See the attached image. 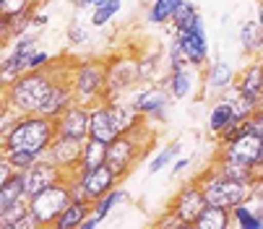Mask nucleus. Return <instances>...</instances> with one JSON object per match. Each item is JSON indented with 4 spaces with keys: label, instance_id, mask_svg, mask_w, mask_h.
<instances>
[{
    "label": "nucleus",
    "instance_id": "nucleus-1",
    "mask_svg": "<svg viewBox=\"0 0 263 229\" xmlns=\"http://www.w3.org/2000/svg\"><path fill=\"white\" fill-rule=\"evenodd\" d=\"M63 70L52 68V63L42 70H26L16 81L6 84V107H13L18 115H40L45 102L50 99L58 79H63Z\"/></svg>",
    "mask_w": 263,
    "mask_h": 229
},
{
    "label": "nucleus",
    "instance_id": "nucleus-2",
    "mask_svg": "<svg viewBox=\"0 0 263 229\" xmlns=\"http://www.w3.org/2000/svg\"><path fill=\"white\" fill-rule=\"evenodd\" d=\"M58 136V125L45 115H18L16 123L3 133V148H21L47 157V148Z\"/></svg>",
    "mask_w": 263,
    "mask_h": 229
},
{
    "label": "nucleus",
    "instance_id": "nucleus-3",
    "mask_svg": "<svg viewBox=\"0 0 263 229\" xmlns=\"http://www.w3.org/2000/svg\"><path fill=\"white\" fill-rule=\"evenodd\" d=\"M65 79L73 89V97L81 104H97L107 99V79H109V68L107 63L99 60H81L76 65H70L65 73Z\"/></svg>",
    "mask_w": 263,
    "mask_h": 229
},
{
    "label": "nucleus",
    "instance_id": "nucleus-4",
    "mask_svg": "<svg viewBox=\"0 0 263 229\" xmlns=\"http://www.w3.org/2000/svg\"><path fill=\"white\" fill-rule=\"evenodd\" d=\"M203 196L211 206H221V208H235L240 203H250V198L255 196V182H240V180H230L219 175L216 169H209L201 180H198Z\"/></svg>",
    "mask_w": 263,
    "mask_h": 229
},
{
    "label": "nucleus",
    "instance_id": "nucleus-5",
    "mask_svg": "<svg viewBox=\"0 0 263 229\" xmlns=\"http://www.w3.org/2000/svg\"><path fill=\"white\" fill-rule=\"evenodd\" d=\"M73 201L70 196V187H68V180H60L50 187H45L42 193H36L29 198V208L36 214V219L42 221V226L52 229V224L58 221V216L65 211V206Z\"/></svg>",
    "mask_w": 263,
    "mask_h": 229
},
{
    "label": "nucleus",
    "instance_id": "nucleus-6",
    "mask_svg": "<svg viewBox=\"0 0 263 229\" xmlns=\"http://www.w3.org/2000/svg\"><path fill=\"white\" fill-rule=\"evenodd\" d=\"M143 151H146V148H143L130 133H123V136H118L115 141L107 146V164L112 167V172L123 180V177L138 164V159L143 157Z\"/></svg>",
    "mask_w": 263,
    "mask_h": 229
},
{
    "label": "nucleus",
    "instance_id": "nucleus-7",
    "mask_svg": "<svg viewBox=\"0 0 263 229\" xmlns=\"http://www.w3.org/2000/svg\"><path fill=\"white\" fill-rule=\"evenodd\" d=\"M180 40V47H182V55L187 60V65L193 68H203L206 60H209V40H206V26H203V18H198L191 29H172Z\"/></svg>",
    "mask_w": 263,
    "mask_h": 229
},
{
    "label": "nucleus",
    "instance_id": "nucleus-8",
    "mask_svg": "<svg viewBox=\"0 0 263 229\" xmlns=\"http://www.w3.org/2000/svg\"><path fill=\"white\" fill-rule=\"evenodd\" d=\"M206 206H209V201H206V196H203V190H201L198 182L182 185L177 190V196L172 198V203H170V208L185 221V226H193Z\"/></svg>",
    "mask_w": 263,
    "mask_h": 229
},
{
    "label": "nucleus",
    "instance_id": "nucleus-9",
    "mask_svg": "<svg viewBox=\"0 0 263 229\" xmlns=\"http://www.w3.org/2000/svg\"><path fill=\"white\" fill-rule=\"evenodd\" d=\"M260 154H263V136H258V133H242L232 141H224L221 151H219V157H230V159L245 162L253 169H258Z\"/></svg>",
    "mask_w": 263,
    "mask_h": 229
},
{
    "label": "nucleus",
    "instance_id": "nucleus-10",
    "mask_svg": "<svg viewBox=\"0 0 263 229\" xmlns=\"http://www.w3.org/2000/svg\"><path fill=\"white\" fill-rule=\"evenodd\" d=\"M55 125H58V136H70V138L86 141L89 130H91V107L81 104V102H73L55 120Z\"/></svg>",
    "mask_w": 263,
    "mask_h": 229
},
{
    "label": "nucleus",
    "instance_id": "nucleus-11",
    "mask_svg": "<svg viewBox=\"0 0 263 229\" xmlns=\"http://www.w3.org/2000/svg\"><path fill=\"white\" fill-rule=\"evenodd\" d=\"M21 175H24V187H26V196H29V198L36 196V193H42L45 187H50V185L65 180V172H63L55 162H50L47 157H42L40 162L31 164L29 169H24Z\"/></svg>",
    "mask_w": 263,
    "mask_h": 229
},
{
    "label": "nucleus",
    "instance_id": "nucleus-12",
    "mask_svg": "<svg viewBox=\"0 0 263 229\" xmlns=\"http://www.w3.org/2000/svg\"><path fill=\"white\" fill-rule=\"evenodd\" d=\"M84 157V141L81 138H70V136H55L52 146L47 148V159L55 162L65 175L76 172Z\"/></svg>",
    "mask_w": 263,
    "mask_h": 229
},
{
    "label": "nucleus",
    "instance_id": "nucleus-13",
    "mask_svg": "<svg viewBox=\"0 0 263 229\" xmlns=\"http://www.w3.org/2000/svg\"><path fill=\"white\" fill-rule=\"evenodd\" d=\"M170 99H172V94L167 91V86H146V89L136 91L130 104L143 115L146 120H164Z\"/></svg>",
    "mask_w": 263,
    "mask_h": 229
},
{
    "label": "nucleus",
    "instance_id": "nucleus-14",
    "mask_svg": "<svg viewBox=\"0 0 263 229\" xmlns=\"http://www.w3.org/2000/svg\"><path fill=\"white\" fill-rule=\"evenodd\" d=\"M79 177H81V182H84L86 198H89L91 203H94L97 198L107 196L109 190H112V187H118V182H120V177L112 172L109 164L94 167V169H89V172H79Z\"/></svg>",
    "mask_w": 263,
    "mask_h": 229
},
{
    "label": "nucleus",
    "instance_id": "nucleus-15",
    "mask_svg": "<svg viewBox=\"0 0 263 229\" xmlns=\"http://www.w3.org/2000/svg\"><path fill=\"white\" fill-rule=\"evenodd\" d=\"M89 136H91V138H99V141H104V143H112V141L120 136L115 120H112V115H109L107 99L91 104V130H89Z\"/></svg>",
    "mask_w": 263,
    "mask_h": 229
},
{
    "label": "nucleus",
    "instance_id": "nucleus-16",
    "mask_svg": "<svg viewBox=\"0 0 263 229\" xmlns=\"http://www.w3.org/2000/svg\"><path fill=\"white\" fill-rule=\"evenodd\" d=\"M107 107H109V115H112V120H115L120 136H123V133H133L138 125H143V115H141L130 102L107 99Z\"/></svg>",
    "mask_w": 263,
    "mask_h": 229
},
{
    "label": "nucleus",
    "instance_id": "nucleus-17",
    "mask_svg": "<svg viewBox=\"0 0 263 229\" xmlns=\"http://www.w3.org/2000/svg\"><path fill=\"white\" fill-rule=\"evenodd\" d=\"M193 65H182V68H172L170 75L164 79V86L167 91L172 94V99H185L193 94V86H196V79H193Z\"/></svg>",
    "mask_w": 263,
    "mask_h": 229
},
{
    "label": "nucleus",
    "instance_id": "nucleus-18",
    "mask_svg": "<svg viewBox=\"0 0 263 229\" xmlns=\"http://www.w3.org/2000/svg\"><path fill=\"white\" fill-rule=\"evenodd\" d=\"M235 125H237V120H235V115H232L230 102L227 99H216L214 107H211V112H209V130L221 138L224 133H230Z\"/></svg>",
    "mask_w": 263,
    "mask_h": 229
},
{
    "label": "nucleus",
    "instance_id": "nucleus-19",
    "mask_svg": "<svg viewBox=\"0 0 263 229\" xmlns=\"http://www.w3.org/2000/svg\"><path fill=\"white\" fill-rule=\"evenodd\" d=\"M260 81H263V58H253V63L245 65V68L235 75V86H237L242 94H248V97H258Z\"/></svg>",
    "mask_w": 263,
    "mask_h": 229
},
{
    "label": "nucleus",
    "instance_id": "nucleus-20",
    "mask_svg": "<svg viewBox=\"0 0 263 229\" xmlns=\"http://www.w3.org/2000/svg\"><path fill=\"white\" fill-rule=\"evenodd\" d=\"M240 45L242 52L250 58H263V24L255 21H245L240 26Z\"/></svg>",
    "mask_w": 263,
    "mask_h": 229
},
{
    "label": "nucleus",
    "instance_id": "nucleus-21",
    "mask_svg": "<svg viewBox=\"0 0 263 229\" xmlns=\"http://www.w3.org/2000/svg\"><path fill=\"white\" fill-rule=\"evenodd\" d=\"M91 214V201H70L65 211L58 216L52 229H81L84 219Z\"/></svg>",
    "mask_w": 263,
    "mask_h": 229
},
{
    "label": "nucleus",
    "instance_id": "nucleus-22",
    "mask_svg": "<svg viewBox=\"0 0 263 229\" xmlns=\"http://www.w3.org/2000/svg\"><path fill=\"white\" fill-rule=\"evenodd\" d=\"M107 146H109V143H104V141L89 136V138L84 141V157H81V164H79L76 172H89V169H94V167L107 164Z\"/></svg>",
    "mask_w": 263,
    "mask_h": 229
},
{
    "label": "nucleus",
    "instance_id": "nucleus-23",
    "mask_svg": "<svg viewBox=\"0 0 263 229\" xmlns=\"http://www.w3.org/2000/svg\"><path fill=\"white\" fill-rule=\"evenodd\" d=\"M214 169L230 180H240V182H255V169L245 162H237V159H230V157H219V162L214 164Z\"/></svg>",
    "mask_w": 263,
    "mask_h": 229
},
{
    "label": "nucleus",
    "instance_id": "nucleus-24",
    "mask_svg": "<svg viewBox=\"0 0 263 229\" xmlns=\"http://www.w3.org/2000/svg\"><path fill=\"white\" fill-rule=\"evenodd\" d=\"M196 229H230L232 221H230V208H221V206H206L201 211V216L196 219L193 224Z\"/></svg>",
    "mask_w": 263,
    "mask_h": 229
},
{
    "label": "nucleus",
    "instance_id": "nucleus-25",
    "mask_svg": "<svg viewBox=\"0 0 263 229\" xmlns=\"http://www.w3.org/2000/svg\"><path fill=\"white\" fill-rule=\"evenodd\" d=\"M206 84L211 91H227L232 84H235V70L230 63H224V60H216L211 68H209V75H206Z\"/></svg>",
    "mask_w": 263,
    "mask_h": 229
},
{
    "label": "nucleus",
    "instance_id": "nucleus-26",
    "mask_svg": "<svg viewBox=\"0 0 263 229\" xmlns=\"http://www.w3.org/2000/svg\"><path fill=\"white\" fill-rule=\"evenodd\" d=\"M21 198H29L26 196V187H24V175L21 172H13L11 180L0 182V211L18 203Z\"/></svg>",
    "mask_w": 263,
    "mask_h": 229
},
{
    "label": "nucleus",
    "instance_id": "nucleus-27",
    "mask_svg": "<svg viewBox=\"0 0 263 229\" xmlns=\"http://www.w3.org/2000/svg\"><path fill=\"white\" fill-rule=\"evenodd\" d=\"M31 16H34V6H29V8H24L18 13L3 16V36H6V40H11V36L16 40V36L26 34L29 31V24H31Z\"/></svg>",
    "mask_w": 263,
    "mask_h": 229
},
{
    "label": "nucleus",
    "instance_id": "nucleus-28",
    "mask_svg": "<svg viewBox=\"0 0 263 229\" xmlns=\"http://www.w3.org/2000/svg\"><path fill=\"white\" fill-rule=\"evenodd\" d=\"M177 6H180V0H154V3L148 6V11H146V21L157 24V26L170 24L175 11H177Z\"/></svg>",
    "mask_w": 263,
    "mask_h": 229
},
{
    "label": "nucleus",
    "instance_id": "nucleus-29",
    "mask_svg": "<svg viewBox=\"0 0 263 229\" xmlns=\"http://www.w3.org/2000/svg\"><path fill=\"white\" fill-rule=\"evenodd\" d=\"M230 221H232V226H240V229H260L263 226L260 214L253 211L248 203H240V206L230 208Z\"/></svg>",
    "mask_w": 263,
    "mask_h": 229
},
{
    "label": "nucleus",
    "instance_id": "nucleus-30",
    "mask_svg": "<svg viewBox=\"0 0 263 229\" xmlns=\"http://www.w3.org/2000/svg\"><path fill=\"white\" fill-rule=\"evenodd\" d=\"M125 201H128V193H125V190H120V187H112L107 196H102V198H97V201L91 203V211H94L97 216L107 219V216L112 214V208H115L118 203H125Z\"/></svg>",
    "mask_w": 263,
    "mask_h": 229
},
{
    "label": "nucleus",
    "instance_id": "nucleus-31",
    "mask_svg": "<svg viewBox=\"0 0 263 229\" xmlns=\"http://www.w3.org/2000/svg\"><path fill=\"white\" fill-rule=\"evenodd\" d=\"M201 18V11L196 8V3H191V0H180V6L172 16V29H191L196 21Z\"/></svg>",
    "mask_w": 263,
    "mask_h": 229
},
{
    "label": "nucleus",
    "instance_id": "nucleus-32",
    "mask_svg": "<svg viewBox=\"0 0 263 229\" xmlns=\"http://www.w3.org/2000/svg\"><path fill=\"white\" fill-rule=\"evenodd\" d=\"M3 159H6L16 172H24V169H29L31 164L40 162L42 154H34V151H21V148H3Z\"/></svg>",
    "mask_w": 263,
    "mask_h": 229
},
{
    "label": "nucleus",
    "instance_id": "nucleus-33",
    "mask_svg": "<svg viewBox=\"0 0 263 229\" xmlns=\"http://www.w3.org/2000/svg\"><path fill=\"white\" fill-rule=\"evenodd\" d=\"M120 3H123V0H109V3H104V6H99V8H91V24H94L97 29H102L104 24H109L112 18L118 16Z\"/></svg>",
    "mask_w": 263,
    "mask_h": 229
},
{
    "label": "nucleus",
    "instance_id": "nucleus-34",
    "mask_svg": "<svg viewBox=\"0 0 263 229\" xmlns=\"http://www.w3.org/2000/svg\"><path fill=\"white\" fill-rule=\"evenodd\" d=\"M26 211H29V198H21L18 203L3 208V211H0V229H13V224H16Z\"/></svg>",
    "mask_w": 263,
    "mask_h": 229
},
{
    "label": "nucleus",
    "instance_id": "nucleus-35",
    "mask_svg": "<svg viewBox=\"0 0 263 229\" xmlns=\"http://www.w3.org/2000/svg\"><path fill=\"white\" fill-rule=\"evenodd\" d=\"M177 154H180V143H170L167 148H162L159 154L152 159V164H148V172H152V175L162 172L164 167H170V164L177 159Z\"/></svg>",
    "mask_w": 263,
    "mask_h": 229
},
{
    "label": "nucleus",
    "instance_id": "nucleus-36",
    "mask_svg": "<svg viewBox=\"0 0 263 229\" xmlns=\"http://www.w3.org/2000/svg\"><path fill=\"white\" fill-rule=\"evenodd\" d=\"M29 6H36V0H0V11H3V16L8 13H18Z\"/></svg>",
    "mask_w": 263,
    "mask_h": 229
},
{
    "label": "nucleus",
    "instance_id": "nucleus-37",
    "mask_svg": "<svg viewBox=\"0 0 263 229\" xmlns=\"http://www.w3.org/2000/svg\"><path fill=\"white\" fill-rule=\"evenodd\" d=\"M52 63V58L45 52V50H36L31 58H29V70H42V68H47Z\"/></svg>",
    "mask_w": 263,
    "mask_h": 229
},
{
    "label": "nucleus",
    "instance_id": "nucleus-38",
    "mask_svg": "<svg viewBox=\"0 0 263 229\" xmlns=\"http://www.w3.org/2000/svg\"><path fill=\"white\" fill-rule=\"evenodd\" d=\"M68 40H70L73 45H84V42L89 40V34H86V29H81L79 21H73V24L68 26Z\"/></svg>",
    "mask_w": 263,
    "mask_h": 229
},
{
    "label": "nucleus",
    "instance_id": "nucleus-39",
    "mask_svg": "<svg viewBox=\"0 0 263 229\" xmlns=\"http://www.w3.org/2000/svg\"><path fill=\"white\" fill-rule=\"evenodd\" d=\"M157 58L152 55V58H143L141 63H138V75H141V79H148V75H152L154 73V68H157Z\"/></svg>",
    "mask_w": 263,
    "mask_h": 229
},
{
    "label": "nucleus",
    "instance_id": "nucleus-40",
    "mask_svg": "<svg viewBox=\"0 0 263 229\" xmlns=\"http://www.w3.org/2000/svg\"><path fill=\"white\" fill-rule=\"evenodd\" d=\"M157 226H177V229H182V226H185V221H182V219H180L172 208H170V211H167V214L157 221Z\"/></svg>",
    "mask_w": 263,
    "mask_h": 229
},
{
    "label": "nucleus",
    "instance_id": "nucleus-41",
    "mask_svg": "<svg viewBox=\"0 0 263 229\" xmlns=\"http://www.w3.org/2000/svg\"><path fill=\"white\" fill-rule=\"evenodd\" d=\"M250 125H253V133L263 136V107H258V109L250 115Z\"/></svg>",
    "mask_w": 263,
    "mask_h": 229
},
{
    "label": "nucleus",
    "instance_id": "nucleus-42",
    "mask_svg": "<svg viewBox=\"0 0 263 229\" xmlns=\"http://www.w3.org/2000/svg\"><path fill=\"white\" fill-rule=\"evenodd\" d=\"M47 21H50V18H47L45 13H34V16H31L29 29H34V31H36V29H45V24H47Z\"/></svg>",
    "mask_w": 263,
    "mask_h": 229
},
{
    "label": "nucleus",
    "instance_id": "nucleus-43",
    "mask_svg": "<svg viewBox=\"0 0 263 229\" xmlns=\"http://www.w3.org/2000/svg\"><path fill=\"white\" fill-rule=\"evenodd\" d=\"M102 221H104V219H102V216H97V214L91 211V214H89V216L84 219V224H81V229H94V226H99Z\"/></svg>",
    "mask_w": 263,
    "mask_h": 229
},
{
    "label": "nucleus",
    "instance_id": "nucleus-44",
    "mask_svg": "<svg viewBox=\"0 0 263 229\" xmlns=\"http://www.w3.org/2000/svg\"><path fill=\"white\" fill-rule=\"evenodd\" d=\"M187 164H191V159H177V162L172 164V172H175V175H180V172H182Z\"/></svg>",
    "mask_w": 263,
    "mask_h": 229
},
{
    "label": "nucleus",
    "instance_id": "nucleus-45",
    "mask_svg": "<svg viewBox=\"0 0 263 229\" xmlns=\"http://www.w3.org/2000/svg\"><path fill=\"white\" fill-rule=\"evenodd\" d=\"M73 6H76L79 11H84V8H94V0H73Z\"/></svg>",
    "mask_w": 263,
    "mask_h": 229
},
{
    "label": "nucleus",
    "instance_id": "nucleus-46",
    "mask_svg": "<svg viewBox=\"0 0 263 229\" xmlns=\"http://www.w3.org/2000/svg\"><path fill=\"white\" fill-rule=\"evenodd\" d=\"M258 21L263 24V0H258Z\"/></svg>",
    "mask_w": 263,
    "mask_h": 229
},
{
    "label": "nucleus",
    "instance_id": "nucleus-47",
    "mask_svg": "<svg viewBox=\"0 0 263 229\" xmlns=\"http://www.w3.org/2000/svg\"><path fill=\"white\" fill-rule=\"evenodd\" d=\"M258 107H263V81H260V91H258Z\"/></svg>",
    "mask_w": 263,
    "mask_h": 229
},
{
    "label": "nucleus",
    "instance_id": "nucleus-48",
    "mask_svg": "<svg viewBox=\"0 0 263 229\" xmlns=\"http://www.w3.org/2000/svg\"><path fill=\"white\" fill-rule=\"evenodd\" d=\"M255 175H263V154H260V164H258V169H255Z\"/></svg>",
    "mask_w": 263,
    "mask_h": 229
}]
</instances>
